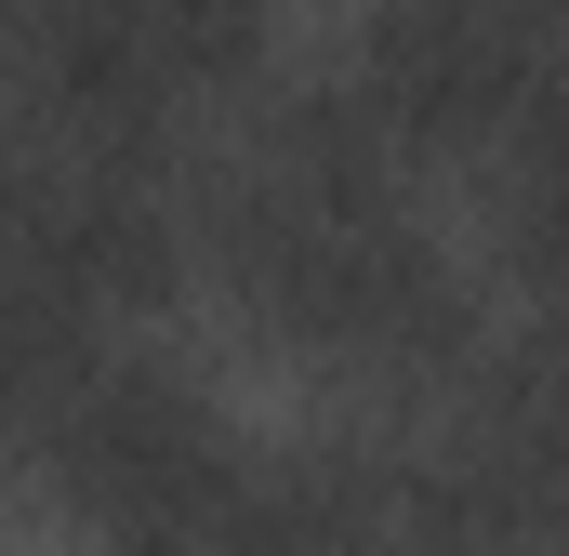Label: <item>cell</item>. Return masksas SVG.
<instances>
[{
	"mask_svg": "<svg viewBox=\"0 0 569 556\" xmlns=\"http://www.w3.org/2000/svg\"><path fill=\"white\" fill-rule=\"evenodd\" d=\"M53 464H67V490L93 504V517H120L146 544H172L186 517H212L226 504V437L199 398H172V385H80L67 411H53Z\"/></svg>",
	"mask_w": 569,
	"mask_h": 556,
	"instance_id": "cell-3",
	"label": "cell"
},
{
	"mask_svg": "<svg viewBox=\"0 0 569 556\" xmlns=\"http://www.w3.org/2000/svg\"><path fill=\"white\" fill-rule=\"evenodd\" d=\"M252 40H266L252 0H40L27 80L80 159H146L199 93L252 67Z\"/></svg>",
	"mask_w": 569,
	"mask_h": 556,
	"instance_id": "cell-2",
	"label": "cell"
},
{
	"mask_svg": "<svg viewBox=\"0 0 569 556\" xmlns=\"http://www.w3.org/2000/svg\"><path fill=\"white\" fill-rule=\"evenodd\" d=\"M226 252H239V291L279 318L291 345L318 358H437L450 345V278H437L425 226L398 212L385 186V120L358 93L331 107H291L266 172L226 199Z\"/></svg>",
	"mask_w": 569,
	"mask_h": 556,
	"instance_id": "cell-1",
	"label": "cell"
},
{
	"mask_svg": "<svg viewBox=\"0 0 569 556\" xmlns=\"http://www.w3.org/2000/svg\"><path fill=\"white\" fill-rule=\"evenodd\" d=\"M503 239H517L530 278L569 291V80H543L503 120Z\"/></svg>",
	"mask_w": 569,
	"mask_h": 556,
	"instance_id": "cell-4",
	"label": "cell"
}]
</instances>
